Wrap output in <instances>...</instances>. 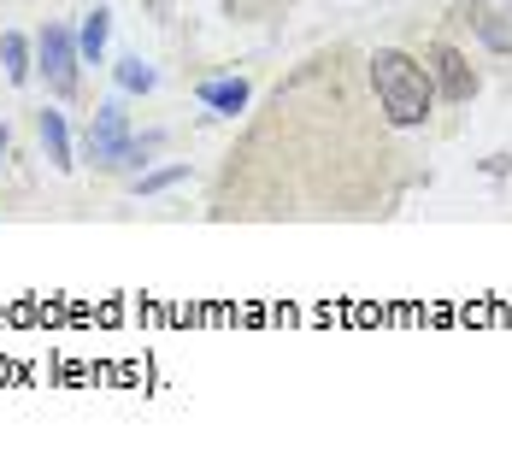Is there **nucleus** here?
<instances>
[{
	"label": "nucleus",
	"mask_w": 512,
	"mask_h": 459,
	"mask_svg": "<svg viewBox=\"0 0 512 459\" xmlns=\"http://www.w3.org/2000/svg\"><path fill=\"white\" fill-rule=\"evenodd\" d=\"M371 89H377V101H383V112H389V124H401V130L424 124L430 106H436V83H430V71H424L412 53H401V48L371 53Z\"/></svg>",
	"instance_id": "1"
},
{
	"label": "nucleus",
	"mask_w": 512,
	"mask_h": 459,
	"mask_svg": "<svg viewBox=\"0 0 512 459\" xmlns=\"http://www.w3.org/2000/svg\"><path fill=\"white\" fill-rule=\"evenodd\" d=\"M136 142H130V118H124V106L106 101L95 106V124H89V159L106 165V171H118V165H136Z\"/></svg>",
	"instance_id": "2"
},
{
	"label": "nucleus",
	"mask_w": 512,
	"mask_h": 459,
	"mask_svg": "<svg viewBox=\"0 0 512 459\" xmlns=\"http://www.w3.org/2000/svg\"><path fill=\"white\" fill-rule=\"evenodd\" d=\"M77 36L71 30H59V24H48L42 30V71H48V89L53 95H71L77 89Z\"/></svg>",
	"instance_id": "3"
},
{
	"label": "nucleus",
	"mask_w": 512,
	"mask_h": 459,
	"mask_svg": "<svg viewBox=\"0 0 512 459\" xmlns=\"http://www.w3.org/2000/svg\"><path fill=\"white\" fill-rule=\"evenodd\" d=\"M465 24H471L489 48L512 53V0H471V6H465Z\"/></svg>",
	"instance_id": "4"
},
{
	"label": "nucleus",
	"mask_w": 512,
	"mask_h": 459,
	"mask_svg": "<svg viewBox=\"0 0 512 459\" xmlns=\"http://www.w3.org/2000/svg\"><path fill=\"white\" fill-rule=\"evenodd\" d=\"M424 71L442 83L448 101H471V95H477V71H471L465 53H454V48H430V65H424Z\"/></svg>",
	"instance_id": "5"
},
{
	"label": "nucleus",
	"mask_w": 512,
	"mask_h": 459,
	"mask_svg": "<svg viewBox=\"0 0 512 459\" xmlns=\"http://www.w3.org/2000/svg\"><path fill=\"white\" fill-rule=\"evenodd\" d=\"M201 101L212 112H242L248 106V83L242 77H212V83H201Z\"/></svg>",
	"instance_id": "6"
},
{
	"label": "nucleus",
	"mask_w": 512,
	"mask_h": 459,
	"mask_svg": "<svg viewBox=\"0 0 512 459\" xmlns=\"http://www.w3.org/2000/svg\"><path fill=\"white\" fill-rule=\"evenodd\" d=\"M42 148L59 171H71V130H65V118L59 112H42Z\"/></svg>",
	"instance_id": "7"
},
{
	"label": "nucleus",
	"mask_w": 512,
	"mask_h": 459,
	"mask_svg": "<svg viewBox=\"0 0 512 459\" xmlns=\"http://www.w3.org/2000/svg\"><path fill=\"white\" fill-rule=\"evenodd\" d=\"M106 36H112V18H106V12H89V18H83V30H77V53H83V59H101Z\"/></svg>",
	"instance_id": "8"
},
{
	"label": "nucleus",
	"mask_w": 512,
	"mask_h": 459,
	"mask_svg": "<svg viewBox=\"0 0 512 459\" xmlns=\"http://www.w3.org/2000/svg\"><path fill=\"white\" fill-rule=\"evenodd\" d=\"M0 65H6L12 83H30V48H24V36H0Z\"/></svg>",
	"instance_id": "9"
},
{
	"label": "nucleus",
	"mask_w": 512,
	"mask_h": 459,
	"mask_svg": "<svg viewBox=\"0 0 512 459\" xmlns=\"http://www.w3.org/2000/svg\"><path fill=\"white\" fill-rule=\"evenodd\" d=\"M118 89H130V95H148V89H154V71H148L142 59H118Z\"/></svg>",
	"instance_id": "10"
},
{
	"label": "nucleus",
	"mask_w": 512,
	"mask_h": 459,
	"mask_svg": "<svg viewBox=\"0 0 512 459\" xmlns=\"http://www.w3.org/2000/svg\"><path fill=\"white\" fill-rule=\"evenodd\" d=\"M171 183H183V165H165L154 177H142V195H159V189H171Z\"/></svg>",
	"instance_id": "11"
},
{
	"label": "nucleus",
	"mask_w": 512,
	"mask_h": 459,
	"mask_svg": "<svg viewBox=\"0 0 512 459\" xmlns=\"http://www.w3.org/2000/svg\"><path fill=\"white\" fill-rule=\"evenodd\" d=\"M0 153H6V130H0Z\"/></svg>",
	"instance_id": "12"
}]
</instances>
